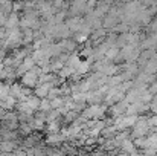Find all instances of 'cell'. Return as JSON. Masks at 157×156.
<instances>
[{
    "instance_id": "1",
    "label": "cell",
    "mask_w": 157,
    "mask_h": 156,
    "mask_svg": "<svg viewBox=\"0 0 157 156\" xmlns=\"http://www.w3.org/2000/svg\"><path fill=\"white\" fill-rule=\"evenodd\" d=\"M107 113V106L105 104H90L89 107H86L82 112H81V116L84 119H102Z\"/></svg>"
},
{
    "instance_id": "2",
    "label": "cell",
    "mask_w": 157,
    "mask_h": 156,
    "mask_svg": "<svg viewBox=\"0 0 157 156\" xmlns=\"http://www.w3.org/2000/svg\"><path fill=\"white\" fill-rule=\"evenodd\" d=\"M150 122H148V118H145V116H139V119H137V122L133 126V138L136 139V138H144V136H147L148 133H150Z\"/></svg>"
},
{
    "instance_id": "3",
    "label": "cell",
    "mask_w": 157,
    "mask_h": 156,
    "mask_svg": "<svg viewBox=\"0 0 157 156\" xmlns=\"http://www.w3.org/2000/svg\"><path fill=\"white\" fill-rule=\"evenodd\" d=\"M38 74H37V70L35 69H32V70H29V72H26L23 77H21V84L25 86V87H35V86H38Z\"/></svg>"
},
{
    "instance_id": "4",
    "label": "cell",
    "mask_w": 157,
    "mask_h": 156,
    "mask_svg": "<svg viewBox=\"0 0 157 156\" xmlns=\"http://www.w3.org/2000/svg\"><path fill=\"white\" fill-rule=\"evenodd\" d=\"M128 106H130V103H127V101H125V98H124L122 101H119V103H116V104H113V106H111V109H110V113H111L114 118L124 116V115H127Z\"/></svg>"
},
{
    "instance_id": "5",
    "label": "cell",
    "mask_w": 157,
    "mask_h": 156,
    "mask_svg": "<svg viewBox=\"0 0 157 156\" xmlns=\"http://www.w3.org/2000/svg\"><path fill=\"white\" fill-rule=\"evenodd\" d=\"M52 87H55V83H43V84H38L34 90V95H37L40 100H44L48 98L49 92L52 90Z\"/></svg>"
},
{
    "instance_id": "6",
    "label": "cell",
    "mask_w": 157,
    "mask_h": 156,
    "mask_svg": "<svg viewBox=\"0 0 157 156\" xmlns=\"http://www.w3.org/2000/svg\"><path fill=\"white\" fill-rule=\"evenodd\" d=\"M67 139V136L63 133V132H58V133H49V136L46 138V144L48 146H56V144H61Z\"/></svg>"
},
{
    "instance_id": "7",
    "label": "cell",
    "mask_w": 157,
    "mask_h": 156,
    "mask_svg": "<svg viewBox=\"0 0 157 156\" xmlns=\"http://www.w3.org/2000/svg\"><path fill=\"white\" fill-rule=\"evenodd\" d=\"M17 150V144L15 141H8V139H3L0 142V152L3 153H14Z\"/></svg>"
},
{
    "instance_id": "8",
    "label": "cell",
    "mask_w": 157,
    "mask_h": 156,
    "mask_svg": "<svg viewBox=\"0 0 157 156\" xmlns=\"http://www.w3.org/2000/svg\"><path fill=\"white\" fill-rule=\"evenodd\" d=\"M0 107H2L3 110H12L14 107H17V98H14L12 95L6 97L5 100L0 101Z\"/></svg>"
},
{
    "instance_id": "9",
    "label": "cell",
    "mask_w": 157,
    "mask_h": 156,
    "mask_svg": "<svg viewBox=\"0 0 157 156\" xmlns=\"http://www.w3.org/2000/svg\"><path fill=\"white\" fill-rule=\"evenodd\" d=\"M18 25H20V18H18V15H17L15 12L9 14V15H8V18H6L5 28H6V29H14V28H17Z\"/></svg>"
},
{
    "instance_id": "10",
    "label": "cell",
    "mask_w": 157,
    "mask_h": 156,
    "mask_svg": "<svg viewBox=\"0 0 157 156\" xmlns=\"http://www.w3.org/2000/svg\"><path fill=\"white\" fill-rule=\"evenodd\" d=\"M17 109H18L20 113H23V115H29V116H32L34 112H35V110L26 103V101H18V103H17Z\"/></svg>"
},
{
    "instance_id": "11",
    "label": "cell",
    "mask_w": 157,
    "mask_h": 156,
    "mask_svg": "<svg viewBox=\"0 0 157 156\" xmlns=\"http://www.w3.org/2000/svg\"><path fill=\"white\" fill-rule=\"evenodd\" d=\"M119 149L124 150L125 153H133V152H136V144H134V141H131V139L127 138V139L119 146Z\"/></svg>"
},
{
    "instance_id": "12",
    "label": "cell",
    "mask_w": 157,
    "mask_h": 156,
    "mask_svg": "<svg viewBox=\"0 0 157 156\" xmlns=\"http://www.w3.org/2000/svg\"><path fill=\"white\" fill-rule=\"evenodd\" d=\"M25 101L29 104L34 110H38V109H40V104H41V100H40L37 95H29V97H26Z\"/></svg>"
},
{
    "instance_id": "13",
    "label": "cell",
    "mask_w": 157,
    "mask_h": 156,
    "mask_svg": "<svg viewBox=\"0 0 157 156\" xmlns=\"http://www.w3.org/2000/svg\"><path fill=\"white\" fill-rule=\"evenodd\" d=\"M26 153H28V156H46V150H43V149H40L38 146H35V147L28 149Z\"/></svg>"
},
{
    "instance_id": "14",
    "label": "cell",
    "mask_w": 157,
    "mask_h": 156,
    "mask_svg": "<svg viewBox=\"0 0 157 156\" xmlns=\"http://www.w3.org/2000/svg\"><path fill=\"white\" fill-rule=\"evenodd\" d=\"M9 89H11V86L0 83V101H2V100H5L6 97H9Z\"/></svg>"
},
{
    "instance_id": "15",
    "label": "cell",
    "mask_w": 157,
    "mask_h": 156,
    "mask_svg": "<svg viewBox=\"0 0 157 156\" xmlns=\"http://www.w3.org/2000/svg\"><path fill=\"white\" fill-rule=\"evenodd\" d=\"M48 132H49V133H58V132H61V130H59V122H58V119H56V121H52V122H48Z\"/></svg>"
},
{
    "instance_id": "16",
    "label": "cell",
    "mask_w": 157,
    "mask_h": 156,
    "mask_svg": "<svg viewBox=\"0 0 157 156\" xmlns=\"http://www.w3.org/2000/svg\"><path fill=\"white\" fill-rule=\"evenodd\" d=\"M51 101V107L52 109H61L63 106H64V98H61V97H58V98H53V100H49Z\"/></svg>"
},
{
    "instance_id": "17",
    "label": "cell",
    "mask_w": 157,
    "mask_h": 156,
    "mask_svg": "<svg viewBox=\"0 0 157 156\" xmlns=\"http://www.w3.org/2000/svg\"><path fill=\"white\" fill-rule=\"evenodd\" d=\"M61 46H63L64 51H73L75 49V42H72V40H63L61 42Z\"/></svg>"
},
{
    "instance_id": "18",
    "label": "cell",
    "mask_w": 157,
    "mask_h": 156,
    "mask_svg": "<svg viewBox=\"0 0 157 156\" xmlns=\"http://www.w3.org/2000/svg\"><path fill=\"white\" fill-rule=\"evenodd\" d=\"M40 112H49V110H52V107H51V101L48 100V98H44V100H41V104H40V109H38Z\"/></svg>"
},
{
    "instance_id": "19",
    "label": "cell",
    "mask_w": 157,
    "mask_h": 156,
    "mask_svg": "<svg viewBox=\"0 0 157 156\" xmlns=\"http://www.w3.org/2000/svg\"><path fill=\"white\" fill-rule=\"evenodd\" d=\"M144 46H145V48H154V46H157V35L148 38V40L144 43Z\"/></svg>"
},
{
    "instance_id": "20",
    "label": "cell",
    "mask_w": 157,
    "mask_h": 156,
    "mask_svg": "<svg viewBox=\"0 0 157 156\" xmlns=\"http://www.w3.org/2000/svg\"><path fill=\"white\" fill-rule=\"evenodd\" d=\"M150 110H151L153 113H157V95L153 97V100H151V103H150Z\"/></svg>"
},
{
    "instance_id": "21",
    "label": "cell",
    "mask_w": 157,
    "mask_h": 156,
    "mask_svg": "<svg viewBox=\"0 0 157 156\" xmlns=\"http://www.w3.org/2000/svg\"><path fill=\"white\" fill-rule=\"evenodd\" d=\"M148 90H150L151 95H157V80L153 81L151 84H148Z\"/></svg>"
},
{
    "instance_id": "22",
    "label": "cell",
    "mask_w": 157,
    "mask_h": 156,
    "mask_svg": "<svg viewBox=\"0 0 157 156\" xmlns=\"http://www.w3.org/2000/svg\"><path fill=\"white\" fill-rule=\"evenodd\" d=\"M148 122H150V127H157V113L148 118Z\"/></svg>"
},
{
    "instance_id": "23",
    "label": "cell",
    "mask_w": 157,
    "mask_h": 156,
    "mask_svg": "<svg viewBox=\"0 0 157 156\" xmlns=\"http://www.w3.org/2000/svg\"><path fill=\"white\" fill-rule=\"evenodd\" d=\"M130 156H145V155H144L142 152H137V150H136V152H133V153H130Z\"/></svg>"
},
{
    "instance_id": "24",
    "label": "cell",
    "mask_w": 157,
    "mask_h": 156,
    "mask_svg": "<svg viewBox=\"0 0 157 156\" xmlns=\"http://www.w3.org/2000/svg\"><path fill=\"white\" fill-rule=\"evenodd\" d=\"M53 2H55V5H56V6H59V3H61L63 0H53Z\"/></svg>"
}]
</instances>
